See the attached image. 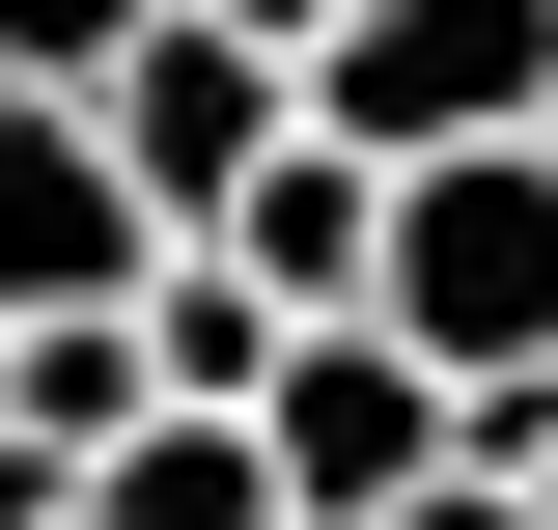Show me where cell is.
Returning <instances> with one entry per match:
<instances>
[{
  "mask_svg": "<svg viewBox=\"0 0 558 530\" xmlns=\"http://www.w3.org/2000/svg\"><path fill=\"white\" fill-rule=\"evenodd\" d=\"M391 335L447 392H531L558 363V140H475V168L391 196Z\"/></svg>",
  "mask_w": 558,
  "mask_h": 530,
  "instance_id": "cell-1",
  "label": "cell"
},
{
  "mask_svg": "<svg viewBox=\"0 0 558 530\" xmlns=\"http://www.w3.org/2000/svg\"><path fill=\"white\" fill-rule=\"evenodd\" d=\"M307 112H336L363 168H475V140H558V0H363L336 57H307Z\"/></svg>",
  "mask_w": 558,
  "mask_h": 530,
  "instance_id": "cell-2",
  "label": "cell"
},
{
  "mask_svg": "<svg viewBox=\"0 0 558 530\" xmlns=\"http://www.w3.org/2000/svg\"><path fill=\"white\" fill-rule=\"evenodd\" d=\"M84 112H112V168H140L168 224H252V168H307V140H336V112H307V57H279V28H223V0H168Z\"/></svg>",
  "mask_w": 558,
  "mask_h": 530,
  "instance_id": "cell-3",
  "label": "cell"
},
{
  "mask_svg": "<svg viewBox=\"0 0 558 530\" xmlns=\"http://www.w3.org/2000/svg\"><path fill=\"white\" fill-rule=\"evenodd\" d=\"M447 474H475V392H447L391 308H336L307 363H279V503L307 530H391V503H447Z\"/></svg>",
  "mask_w": 558,
  "mask_h": 530,
  "instance_id": "cell-4",
  "label": "cell"
},
{
  "mask_svg": "<svg viewBox=\"0 0 558 530\" xmlns=\"http://www.w3.org/2000/svg\"><path fill=\"white\" fill-rule=\"evenodd\" d=\"M168 252L196 224L112 168V112L84 84H0V308H168Z\"/></svg>",
  "mask_w": 558,
  "mask_h": 530,
  "instance_id": "cell-5",
  "label": "cell"
},
{
  "mask_svg": "<svg viewBox=\"0 0 558 530\" xmlns=\"http://www.w3.org/2000/svg\"><path fill=\"white\" fill-rule=\"evenodd\" d=\"M57 530H307V503H279V419H140Z\"/></svg>",
  "mask_w": 558,
  "mask_h": 530,
  "instance_id": "cell-6",
  "label": "cell"
},
{
  "mask_svg": "<svg viewBox=\"0 0 558 530\" xmlns=\"http://www.w3.org/2000/svg\"><path fill=\"white\" fill-rule=\"evenodd\" d=\"M140 28H168V0H0V84H112Z\"/></svg>",
  "mask_w": 558,
  "mask_h": 530,
  "instance_id": "cell-7",
  "label": "cell"
},
{
  "mask_svg": "<svg viewBox=\"0 0 558 530\" xmlns=\"http://www.w3.org/2000/svg\"><path fill=\"white\" fill-rule=\"evenodd\" d=\"M391 530H558V503H531V474H447V503H391Z\"/></svg>",
  "mask_w": 558,
  "mask_h": 530,
  "instance_id": "cell-8",
  "label": "cell"
},
{
  "mask_svg": "<svg viewBox=\"0 0 558 530\" xmlns=\"http://www.w3.org/2000/svg\"><path fill=\"white\" fill-rule=\"evenodd\" d=\"M223 28H279V57H336V28H363V0H223Z\"/></svg>",
  "mask_w": 558,
  "mask_h": 530,
  "instance_id": "cell-9",
  "label": "cell"
}]
</instances>
